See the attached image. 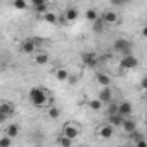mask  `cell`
<instances>
[{
    "instance_id": "1",
    "label": "cell",
    "mask_w": 147,
    "mask_h": 147,
    "mask_svg": "<svg viewBox=\"0 0 147 147\" xmlns=\"http://www.w3.org/2000/svg\"><path fill=\"white\" fill-rule=\"evenodd\" d=\"M28 100L35 107H47V106H50L49 90L42 88V87H33L28 90Z\"/></svg>"
},
{
    "instance_id": "2",
    "label": "cell",
    "mask_w": 147,
    "mask_h": 147,
    "mask_svg": "<svg viewBox=\"0 0 147 147\" xmlns=\"http://www.w3.org/2000/svg\"><path fill=\"white\" fill-rule=\"evenodd\" d=\"M82 125L78 123V121H66L64 125H62V130H61V133L62 135H66V137H69V138H73V140H76L80 135H82Z\"/></svg>"
},
{
    "instance_id": "3",
    "label": "cell",
    "mask_w": 147,
    "mask_h": 147,
    "mask_svg": "<svg viewBox=\"0 0 147 147\" xmlns=\"http://www.w3.org/2000/svg\"><path fill=\"white\" fill-rule=\"evenodd\" d=\"M111 49H113V52H116V54L126 55V54H131L133 45H131V42H130L128 38H116V40L113 42Z\"/></svg>"
},
{
    "instance_id": "4",
    "label": "cell",
    "mask_w": 147,
    "mask_h": 147,
    "mask_svg": "<svg viewBox=\"0 0 147 147\" xmlns=\"http://www.w3.org/2000/svg\"><path fill=\"white\" fill-rule=\"evenodd\" d=\"M114 130H116V126H113L109 121H106V123H102V125H99L95 128V135L99 138H102V140H109L114 135Z\"/></svg>"
},
{
    "instance_id": "5",
    "label": "cell",
    "mask_w": 147,
    "mask_h": 147,
    "mask_svg": "<svg viewBox=\"0 0 147 147\" xmlns=\"http://www.w3.org/2000/svg\"><path fill=\"white\" fill-rule=\"evenodd\" d=\"M14 113H16V107H14L12 102H9V100L0 102V123L7 121L11 116H14Z\"/></svg>"
},
{
    "instance_id": "6",
    "label": "cell",
    "mask_w": 147,
    "mask_h": 147,
    "mask_svg": "<svg viewBox=\"0 0 147 147\" xmlns=\"http://www.w3.org/2000/svg\"><path fill=\"white\" fill-rule=\"evenodd\" d=\"M119 66L123 69H135L138 66V57L133 55V54H126V55H121V61H119Z\"/></svg>"
},
{
    "instance_id": "7",
    "label": "cell",
    "mask_w": 147,
    "mask_h": 147,
    "mask_svg": "<svg viewBox=\"0 0 147 147\" xmlns=\"http://www.w3.org/2000/svg\"><path fill=\"white\" fill-rule=\"evenodd\" d=\"M100 18L106 21L107 26H111V24H119V14H118L114 9H107V11H104V12L100 14Z\"/></svg>"
},
{
    "instance_id": "8",
    "label": "cell",
    "mask_w": 147,
    "mask_h": 147,
    "mask_svg": "<svg viewBox=\"0 0 147 147\" xmlns=\"http://www.w3.org/2000/svg\"><path fill=\"white\" fill-rule=\"evenodd\" d=\"M19 50H21L23 54H28V55L36 54V52H38V49H36V42H35L33 38H26V40H23Z\"/></svg>"
},
{
    "instance_id": "9",
    "label": "cell",
    "mask_w": 147,
    "mask_h": 147,
    "mask_svg": "<svg viewBox=\"0 0 147 147\" xmlns=\"http://www.w3.org/2000/svg\"><path fill=\"white\" fill-rule=\"evenodd\" d=\"M99 99L107 106V104H111V102H114V90H113V87L109 85V87H102L100 90H99Z\"/></svg>"
},
{
    "instance_id": "10",
    "label": "cell",
    "mask_w": 147,
    "mask_h": 147,
    "mask_svg": "<svg viewBox=\"0 0 147 147\" xmlns=\"http://www.w3.org/2000/svg\"><path fill=\"white\" fill-rule=\"evenodd\" d=\"M82 61L87 67H97L99 64V55L95 52H83L82 54Z\"/></svg>"
},
{
    "instance_id": "11",
    "label": "cell",
    "mask_w": 147,
    "mask_h": 147,
    "mask_svg": "<svg viewBox=\"0 0 147 147\" xmlns=\"http://www.w3.org/2000/svg\"><path fill=\"white\" fill-rule=\"evenodd\" d=\"M121 128H123V131L126 133V135H131V133H135L137 131V121L131 118V116H128V118H125V121H123V125H121Z\"/></svg>"
},
{
    "instance_id": "12",
    "label": "cell",
    "mask_w": 147,
    "mask_h": 147,
    "mask_svg": "<svg viewBox=\"0 0 147 147\" xmlns=\"http://www.w3.org/2000/svg\"><path fill=\"white\" fill-rule=\"evenodd\" d=\"M118 113H119L121 116H125V118L131 116V113H133V106H131V102H128V100H121V102H118Z\"/></svg>"
},
{
    "instance_id": "13",
    "label": "cell",
    "mask_w": 147,
    "mask_h": 147,
    "mask_svg": "<svg viewBox=\"0 0 147 147\" xmlns=\"http://www.w3.org/2000/svg\"><path fill=\"white\" fill-rule=\"evenodd\" d=\"M95 82H97V85H100V87H109V85L113 83V78L107 75V73L97 71V73H95Z\"/></svg>"
},
{
    "instance_id": "14",
    "label": "cell",
    "mask_w": 147,
    "mask_h": 147,
    "mask_svg": "<svg viewBox=\"0 0 147 147\" xmlns=\"http://www.w3.org/2000/svg\"><path fill=\"white\" fill-rule=\"evenodd\" d=\"M78 16H80V12L76 7H67L64 11V23H75L78 19Z\"/></svg>"
},
{
    "instance_id": "15",
    "label": "cell",
    "mask_w": 147,
    "mask_h": 147,
    "mask_svg": "<svg viewBox=\"0 0 147 147\" xmlns=\"http://www.w3.org/2000/svg\"><path fill=\"white\" fill-rule=\"evenodd\" d=\"M61 114H62V111H61L59 106H55V104L47 106V118H49V119H59Z\"/></svg>"
},
{
    "instance_id": "16",
    "label": "cell",
    "mask_w": 147,
    "mask_h": 147,
    "mask_svg": "<svg viewBox=\"0 0 147 147\" xmlns=\"http://www.w3.org/2000/svg\"><path fill=\"white\" fill-rule=\"evenodd\" d=\"M107 121H109L113 126H116V128H121V125H123V121H125V116H121L119 113L107 114Z\"/></svg>"
},
{
    "instance_id": "17",
    "label": "cell",
    "mask_w": 147,
    "mask_h": 147,
    "mask_svg": "<svg viewBox=\"0 0 147 147\" xmlns=\"http://www.w3.org/2000/svg\"><path fill=\"white\" fill-rule=\"evenodd\" d=\"M49 61H50V57H49L47 52L38 50V52L35 54V64H38V66H45V64H49Z\"/></svg>"
},
{
    "instance_id": "18",
    "label": "cell",
    "mask_w": 147,
    "mask_h": 147,
    "mask_svg": "<svg viewBox=\"0 0 147 147\" xmlns=\"http://www.w3.org/2000/svg\"><path fill=\"white\" fill-rule=\"evenodd\" d=\"M106 26H107V24H106V21H104L102 18H99L97 21H94V23H92V31H94V33H97V35H100V33H104V31H106Z\"/></svg>"
},
{
    "instance_id": "19",
    "label": "cell",
    "mask_w": 147,
    "mask_h": 147,
    "mask_svg": "<svg viewBox=\"0 0 147 147\" xmlns=\"http://www.w3.org/2000/svg\"><path fill=\"white\" fill-rule=\"evenodd\" d=\"M4 133H7L9 137H12V138H16L18 135H19V125L18 123H9L7 126H5V130H4Z\"/></svg>"
},
{
    "instance_id": "20",
    "label": "cell",
    "mask_w": 147,
    "mask_h": 147,
    "mask_svg": "<svg viewBox=\"0 0 147 147\" xmlns=\"http://www.w3.org/2000/svg\"><path fill=\"white\" fill-rule=\"evenodd\" d=\"M54 76H55L59 82H66V80L71 78V76H69V71H67L66 67H57V69L54 71Z\"/></svg>"
},
{
    "instance_id": "21",
    "label": "cell",
    "mask_w": 147,
    "mask_h": 147,
    "mask_svg": "<svg viewBox=\"0 0 147 147\" xmlns=\"http://www.w3.org/2000/svg\"><path fill=\"white\" fill-rule=\"evenodd\" d=\"M42 19H43L45 23H49V24H57V21H59L57 14H54V12H50V11H47L45 14H42Z\"/></svg>"
},
{
    "instance_id": "22",
    "label": "cell",
    "mask_w": 147,
    "mask_h": 147,
    "mask_svg": "<svg viewBox=\"0 0 147 147\" xmlns=\"http://www.w3.org/2000/svg\"><path fill=\"white\" fill-rule=\"evenodd\" d=\"M100 16H99V12H97V9H87V12H85V19L88 21V23H94V21H97Z\"/></svg>"
},
{
    "instance_id": "23",
    "label": "cell",
    "mask_w": 147,
    "mask_h": 147,
    "mask_svg": "<svg viewBox=\"0 0 147 147\" xmlns=\"http://www.w3.org/2000/svg\"><path fill=\"white\" fill-rule=\"evenodd\" d=\"M104 106H106V104H104L100 99H92V100H88V107H90L92 111H100Z\"/></svg>"
},
{
    "instance_id": "24",
    "label": "cell",
    "mask_w": 147,
    "mask_h": 147,
    "mask_svg": "<svg viewBox=\"0 0 147 147\" xmlns=\"http://www.w3.org/2000/svg\"><path fill=\"white\" fill-rule=\"evenodd\" d=\"M57 144H59V145H64V147H71L73 144H75V140L61 133V135H59V138H57Z\"/></svg>"
},
{
    "instance_id": "25",
    "label": "cell",
    "mask_w": 147,
    "mask_h": 147,
    "mask_svg": "<svg viewBox=\"0 0 147 147\" xmlns=\"http://www.w3.org/2000/svg\"><path fill=\"white\" fill-rule=\"evenodd\" d=\"M12 142H14V138H12V137H9L7 133H4L2 137H0V147H11V145H12Z\"/></svg>"
},
{
    "instance_id": "26",
    "label": "cell",
    "mask_w": 147,
    "mask_h": 147,
    "mask_svg": "<svg viewBox=\"0 0 147 147\" xmlns=\"http://www.w3.org/2000/svg\"><path fill=\"white\" fill-rule=\"evenodd\" d=\"M12 7L18 11H24V9H28V2L26 0H12Z\"/></svg>"
},
{
    "instance_id": "27",
    "label": "cell",
    "mask_w": 147,
    "mask_h": 147,
    "mask_svg": "<svg viewBox=\"0 0 147 147\" xmlns=\"http://www.w3.org/2000/svg\"><path fill=\"white\" fill-rule=\"evenodd\" d=\"M113 7H125L130 4V0H109Z\"/></svg>"
},
{
    "instance_id": "28",
    "label": "cell",
    "mask_w": 147,
    "mask_h": 147,
    "mask_svg": "<svg viewBox=\"0 0 147 147\" xmlns=\"http://www.w3.org/2000/svg\"><path fill=\"white\" fill-rule=\"evenodd\" d=\"M114 113H118V102L116 100L107 104V114H114Z\"/></svg>"
},
{
    "instance_id": "29",
    "label": "cell",
    "mask_w": 147,
    "mask_h": 147,
    "mask_svg": "<svg viewBox=\"0 0 147 147\" xmlns=\"http://www.w3.org/2000/svg\"><path fill=\"white\" fill-rule=\"evenodd\" d=\"M30 4H31L33 7H36V5H43V4H47V0H30Z\"/></svg>"
},
{
    "instance_id": "30",
    "label": "cell",
    "mask_w": 147,
    "mask_h": 147,
    "mask_svg": "<svg viewBox=\"0 0 147 147\" xmlns=\"http://www.w3.org/2000/svg\"><path fill=\"white\" fill-rule=\"evenodd\" d=\"M140 88L145 92L147 90V76H142V80H140Z\"/></svg>"
},
{
    "instance_id": "31",
    "label": "cell",
    "mask_w": 147,
    "mask_h": 147,
    "mask_svg": "<svg viewBox=\"0 0 147 147\" xmlns=\"http://www.w3.org/2000/svg\"><path fill=\"white\" fill-rule=\"evenodd\" d=\"M135 145H137V147H145V145H147V138H142V140H138Z\"/></svg>"
},
{
    "instance_id": "32",
    "label": "cell",
    "mask_w": 147,
    "mask_h": 147,
    "mask_svg": "<svg viewBox=\"0 0 147 147\" xmlns=\"http://www.w3.org/2000/svg\"><path fill=\"white\" fill-rule=\"evenodd\" d=\"M142 36H144V38H147V26H144V28H142Z\"/></svg>"
},
{
    "instance_id": "33",
    "label": "cell",
    "mask_w": 147,
    "mask_h": 147,
    "mask_svg": "<svg viewBox=\"0 0 147 147\" xmlns=\"http://www.w3.org/2000/svg\"><path fill=\"white\" fill-rule=\"evenodd\" d=\"M144 123H145V125H147V113H145V114H144Z\"/></svg>"
},
{
    "instance_id": "34",
    "label": "cell",
    "mask_w": 147,
    "mask_h": 147,
    "mask_svg": "<svg viewBox=\"0 0 147 147\" xmlns=\"http://www.w3.org/2000/svg\"><path fill=\"white\" fill-rule=\"evenodd\" d=\"M144 94H145V100H147V90H145V92H144Z\"/></svg>"
}]
</instances>
